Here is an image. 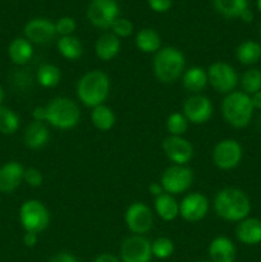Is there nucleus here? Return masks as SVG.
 Masks as SVG:
<instances>
[{
  "label": "nucleus",
  "instance_id": "8",
  "mask_svg": "<svg viewBox=\"0 0 261 262\" xmlns=\"http://www.w3.org/2000/svg\"><path fill=\"white\" fill-rule=\"evenodd\" d=\"M206 72L210 86L219 94H230L234 91L240 82L235 69L230 64L224 63V61L212 63Z\"/></svg>",
  "mask_w": 261,
  "mask_h": 262
},
{
  "label": "nucleus",
  "instance_id": "38",
  "mask_svg": "<svg viewBox=\"0 0 261 262\" xmlns=\"http://www.w3.org/2000/svg\"><path fill=\"white\" fill-rule=\"evenodd\" d=\"M148 7L156 13H165L171 8V0H147Z\"/></svg>",
  "mask_w": 261,
  "mask_h": 262
},
{
  "label": "nucleus",
  "instance_id": "11",
  "mask_svg": "<svg viewBox=\"0 0 261 262\" xmlns=\"http://www.w3.org/2000/svg\"><path fill=\"white\" fill-rule=\"evenodd\" d=\"M124 222L135 235L146 234L154 225L153 211L145 202H133L125 210Z\"/></svg>",
  "mask_w": 261,
  "mask_h": 262
},
{
  "label": "nucleus",
  "instance_id": "32",
  "mask_svg": "<svg viewBox=\"0 0 261 262\" xmlns=\"http://www.w3.org/2000/svg\"><path fill=\"white\" fill-rule=\"evenodd\" d=\"M19 128V117L7 106H0V133L14 135Z\"/></svg>",
  "mask_w": 261,
  "mask_h": 262
},
{
  "label": "nucleus",
  "instance_id": "46",
  "mask_svg": "<svg viewBox=\"0 0 261 262\" xmlns=\"http://www.w3.org/2000/svg\"><path fill=\"white\" fill-rule=\"evenodd\" d=\"M257 8H258V10L261 12V0H257Z\"/></svg>",
  "mask_w": 261,
  "mask_h": 262
},
{
  "label": "nucleus",
  "instance_id": "2",
  "mask_svg": "<svg viewBox=\"0 0 261 262\" xmlns=\"http://www.w3.org/2000/svg\"><path fill=\"white\" fill-rule=\"evenodd\" d=\"M214 210L220 219L230 223H240L248 217L251 201L245 191L234 187L220 189L214 199Z\"/></svg>",
  "mask_w": 261,
  "mask_h": 262
},
{
  "label": "nucleus",
  "instance_id": "6",
  "mask_svg": "<svg viewBox=\"0 0 261 262\" xmlns=\"http://www.w3.org/2000/svg\"><path fill=\"white\" fill-rule=\"evenodd\" d=\"M19 220L26 232H44L50 224V214L45 205L38 200H27L19 210Z\"/></svg>",
  "mask_w": 261,
  "mask_h": 262
},
{
  "label": "nucleus",
  "instance_id": "21",
  "mask_svg": "<svg viewBox=\"0 0 261 262\" xmlns=\"http://www.w3.org/2000/svg\"><path fill=\"white\" fill-rule=\"evenodd\" d=\"M120 40L113 32L102 33L95 43V54L102 61H110L119 54Z\"/></svg>",
  "mask_w": 261,
  "mask_h": 262
},
{
  "label": "nucleus",
  "instance_id": "5",
  "mask_svg": "<svg viewBox=\"0 0 261 262\" xmlns=\"http://www.w3.org/2000/svg\"><path fill=\"white\" fill-rule=\"evenodd\" d=\"M253 105L251 96L242 91H233L225 95L222 101V115L233 128H246L253 117Z\"/></svg>",
  "mask_w": 261,
  "mask_h": 262
},
{
  "label": "nucleus",
  "instance_id": "18",
  "mask_svg": "<svg viewBox=\"0 0 261 262\" xmlns=\"http://www.w3.org/2000/svg\"><path fill=\"white\" fill-rule=\"evenodd\" d=\"M209 257L211 262H234L237 257V248L232 239L219 235L210 242Z\"/></svg>",
  "mask_w": 261,
  "mask_h": 262
},
{
  "label": "nucleus",
  "instance_id": "43",
  "mask_svg": "<svg viewBox=\"0 0 261 262\" xmlns=\"http://www.w3.org/2000/svg\"><path fill=\"white\" fill-rule=\"evenodd\" d=\"M251 101H252L253 109L261 110V91L253 94L252 96H251Z\"/></svg>",
  "mask_w": 261,
  "mask_h": 262
},
{
  "label": "nucleus",
  "instance_id": "33",
  "mask_svg": "<svg viewBox=\"0 0 261 262\" xmlns=\"http://www.w3.org/2000/svg\"><path fill=\"white\" fill-rule=\"evenodd\" d=\"M174 252V243L168 237H159L151 243V253L153 257L159 260H166L170 257Z\"/></svg>",
  "mask_w": 261,
  "mask_h": 262
},
{
  "label": "nucleus",
  "instance_id": "14",
  "mask_svg": "<svg viewBox=\"0 0 261 262\" xmlns=\"http://www.w3.org/2000/svg\"><path fill=\"white\" fill-rule=\"evenodd\" d=\"M183 115L192 124H205L212 115V104L209 97L201 94L189 96L183 104Z\"/></svg>",
  "mask_w": 261,
  "mask_h": 262
},
{
  "label": "nucleus",
  "instance_id": "40",
  "mask_svg": "<svg viewBox=\"0 0 261 262\" xmlns=\"http://www.w3.org/2000/svg\"><path fill=\"white\" fill-rule=\"evenodd\" d=\"M38 241V235L36 233L26 232L23 235V243H25L26 247H35L36 243Z\"/></svg>",
  "mask_w": 261,
  "mask_h": 262
},
{
  "label": "nucleus",
  "instance_id": "36",
  "mask_svg": "<svg viewBox=\"0 0 261 262\" xmlns=\"http://www.w3.org/2000/svg\"><path fill=\"white\" fill-rule=\"evenodd\" d=\"M76 20L72 17H61L56 20L55 30L60 36H71L76 31Z\"/></svg>",
  "mask_w": 261,
  "mask_h": 262
},
{
  "label": "nucleus",
  "instance_id": "10",
  "mask_svg": "<svg viewBox=\"0 0 261 262\" xmlns=\"http://www.w3.org/2000/svg\"><path fill=\"white\" fill-rule=\"evenodd\" d=\"M119 15L117 0H92L87 8V18L95 27L100 30L112 28Z\"/></svg>",
  "mask_w": 261,
  "mask_h": 262
},
{
  "label": "nucleus",
  "instance_id": "30",
  "mask_svg": "<svg viewBox=\"0 0 261 262\" xmlns=\"http://www.w3.org/2000/svg\"><path fill=\"white\" fill-rule=\"evenodd\" d=\"M61 78V72L54 64H42L37 69V82L45 89L58 86Z\"/></svg>",
  "mask_w": 261,
  "mask_h": 262
},
{
  "label": "nucleus",
  "instance_id": "37",
  "mask_svg": "<svg viewBox=\"0 0 261 262\" xmlns=\"http://www.w3.org/2000/svg\"><path fill=\"white\" fill-rule=\"evenodd\" d=\"M23 181L28 184L30 187H33V188H37L42 184L44 177L42 173H41L38 169L36 168H28L25 169V174H23Z\"/></svg>",
  "mask_w": 261,
  "mask_h": 262
},
{
  "label": "nucleus",
  "instance_id": "42",
  "mask_svg": "<svg viewBox=\"0 0 261 262\" xmlns=\"http://www.w3.org/2000/svg\"><path fill=\"white\" fill-rule=\"evenodd\" d=\"M94 262H120V260L115 257L114 255H110V253H101L95 258Z\"/></svg>",
  "mask_w": 261,
  "mask_h": 262
},
{
  "label": "nucleus",
  "instance_id": "48",
  "mask_svg": "<svg viewBox=\"0 0 261 262\" xmlns=\"http://www.w3.org/2000/svg\"><path fill=\"white\" fill-rule=\"evenodd\" d=\"M260 35H261V28H260Z\"/></svg>",
  "mask_w": 261,
  "mask_h": 262
},
{
  "label": "nucleus",
  "instance_id": "26",
  "mask_svg": "<svg viewBox=\"0 0 261 262\" xmlns=\"http://www.w3.org/2000/svg\"><path fill=\"white\" fill-rule=\"evenodd\" d=\"M235 56L243 66H253L261 59V45L253 40L243 41L235 50Z\"/></svg>",
  "mask_w": 261,
  "mask_h": 262
},
{
  "label": "nucleus",
  "instance_id": "28",
  "mask_svg": "<svg viewBox=\"0 0 261 262\" xmlns=\"http://www.w3.org/2000/svg\"><path fill=\"white\" fill-rule=\"evenodd\" d=\"M58 50L67 60H77L83 54L82 42L76 36H61L58 41Z\"/></svg>",
  "mask_w": 261,
  "mask_h": 262
},
{
  "label": "nucleus",
  "instance_id": "27",
  "mask_svg": "<svg viewBox=\"0 0 261 262\" xmlns=\"http://www.w3.org/2000/svg\"><path fill=\"white\" fill-rule=\"evenodd\" d=\"M91 122L96 129L106 132L114 127L117 118H115L114 112L106 105H99L94 107L91 112Z\"/></svg>",
  "mask_w": 261,
  "mask_h": 262
},
{
  "label": "nucleus",
  "instance_id": "41",
  "mask_svg": "<svg viewBox=\"0 0 261 262\" xmlns=\"http://www.w3.org/2000/svg\"><path fill=\"white\" fill-rule=\"evenodd\" d=\"M148 192H150V194H153V196L158 197L160 196L161 193H164V189L163 187H161L160 182H154V183H151L150 186H148Z\"/></svg>",
  "mask_w": 261,
  "mask_h": 262
},
{
  "label": "nucleus",
  "instance_id": "7",
  "mask_svg": "<svg viewBox=\"0 0 261 262\" xmlns=\"http://www.w3.org/2000/svg\"><path fill=\"white\" fill-rule=\"evenodd\" d=\"M193 182V171L187 165H170L164 170L160 184L165 193L181 194L188 191Z\"/></svg>",
  "mask_w": 261,
  "mask_h": 262
},
{
  "label": "nucleus",
  "instance_id": "34",
  "mask_svg": "<svg viewBox=\"0 0 261 262\" xmlns=\"http://www.w3.org/2000/svg\"><path fill=\"white\" fill-rule=\"evenodd\" d=\"M188 124L183 113H171L166 119V130L170 136H183L188 129Z\"/></svg>",
  "mask_w": 261,
  "mask_h": 262
},
{
  "label": "nucleus",
  "instance_id": "31",
  "mask_svg": "<svg viewBox=\"0 0 261 262\" xmlns=\"http://www.w3.org/2000/svg\"><path fill=\"white\" fill-rule=\"evenodd\" d=\"M242 92L252 96L256 92L261 91V71L257 68H250L242 74L240 79Z\"/></svg>",
  "mask_w": 261,
  "mask_h": 262
},
{
  "label": "nucleus",
  "instance_id": "12",
  "mask_svg": "<svg viewBox=\"0 0 261 262\" xmlns=\"http://www.w3.org/2000/svg\"><path fill=\"white\" fill-rule=\"evenodd\" d=\"M151 242L143 235H130L120 246L122 262H151Z\"/></svg>",
  "mask_w": 261,
  "mask_h": 262
},
{
  "label": "nucleus",
  "instance_id": "35",
  "mask_svg": "<svg viewBox=\"0 0 261 262\" xmlns=\"http://www.w3.org/2000/svg\"><path fill=\"white\" fill-rule=\"evenodd\" d=\"M112 31L117 37H129L133 32V25L130 20L125 19V18H119L114 20L112 26Z\"/></svg>",
  "mask_w": 261,
  "mask_h": 262
},
{
  "label": "nucleus",
  "instance_id": "17",
  "mask_svg": "<svg viewBox=\"0 0 261 262\" xmlns=\"http://www.w3.org/2000/svg\"><path fill=\"white\" fill-rule=\"evenodd\" d=\"M25 168L18 161H8L0 168V192L10 193L20 186Z\"/></svg>",
  "mask_w": 261,
  "mask_h": 262
},
{
  "label": "nucleus",
  "instance_id": "1",
  "mask_svg": "<svg viewBox=\"0 0 261 262\" xmlns=\"http://www.w3.org/2000/svg\"><path fill=\"white\" fill-rule=\"evenodd\" d=\"M32 117L36 122H46L54 128L68 130L78 124L81 112L73 100L68 97H55L45 106L35 107Z\"/></svg>",
  "mask_w": 261,
  "mask_h": 262
},
{
  "label": "nucleus",
  "instance_id": "20",
  "mask_svg": "<svg viewBox=\"0 0 261 262\" xmlns=\"http://www.w3.org/2000/svg\"><path fill=\"white\" fill-rule=\"evenodd\" d=\"M49 140H50V133H49L45 123L33 120L32 123H30L26 127L25 135H23V142L31 150L42 148L49 142Z\"/></svg>",
  "mask_w": 261,
  "mask_h": 262
},
{
  "label": "nucleus",
  "instance_id": "47",
  "mask_svg": "<svg viewBox=\"0 0 261 262\" xmlns=\"http://www.w3.org/2000/svg\"><path fill=\"white\" fill-rule=\"evenodd\" d=\"M199 262H211V261H199Z\"/></svg>",
  "mask_w": 261,
  "mask_h": 262
},
{
  "label": "nucleus",
  "instance_id": "25",
  "mask_svg": "<svg viewBox=\"0 0 261 262\" xmlns=\"http://www.w3.org/2000/svg\"><path fill=\"white\" fill-rule=\"evenodd\" d=\"M136 46L145 54H156L161 49V37L153 28H142L136 35Z\"/></svg>",
  "mask_w": 261,
  "mask_h": 262
},
{
  "label": "nucleus",
  "instance_id": "15",
  "mask_svg": "<svg viewBox=\"0 0 261 262\" xmlns=\"http://www.w3.org/2000/svg\"><path fill=\"white\" fill-rule=\"evenodd\" d=\"M163 150L176 165H187L193 158V146L183 136H168L163 142Z\"/></svg>",
  "mask_w": 261,
  "mask_h": 262
},
{
  "label": "nucleus",
  "instance_id": "3",
  "mask_svg": "<svg viewBox=\"0 0 261 262\" xmlns=\"http://www.w3.org/2000/svg\"><path fill=\"white\" fill-rule=\"evenodd\" d=\"M110 92V79L101 71H90L77 83V96L87 107H96L106 101Z\"/></svg>",
  "mask_w": 261,
  "mask_h": 262
},
{
  "label": "nucleus",
  "instance_id": "29",
  "mask_svg": "<svg viewBox=\"0 0 261 262\" xmlns=\"http://www.w3.org/2000/svg\"><path fill=\"white\" fill-rule=\"evenodd\" d=\"M214 5L225 18H240L248 9V0H214Z\"/></svg>",
  "mask_w": 261,
  "mask_h": 262
},
{
  "label": "nucleus",
  "instance_id": "23",
  "mask_svg": "<svg viewBox=\"0 0 261 262\" xmlns=\"http://www.w3.org/2000/svg\"><path fill=\"white\" fill-rule=\"evenodd\" d=\"M8 55L15 66H25L33 56L32 43L26 37L14 38L8 48Z\"/></svg>",
  "mask_w": 261,
  "mask_h": 262
},
{
  "label": "nucleus",
  "instance_id": "22",
  "mask_svg": "<svg viewBox=\"0 0 261 262\" xmlns=\"http://www.w3.org/2000/svg\"><path fill=\"white\" fill-rule=\"evenodd\" d=\"M154 207L158 216L164 222H173L179 216V202H177L174 196L165 192L155 197Z\"/></svg>",
  "mask_w": 261,
  "mask_h": 262
},
{
  "label": "nucleus",
  "instance_id": "45",
  "mask_svg": "<svg viewBox=\"0 0 261 262\" xmlns=\"http://www.w3.org/2000/svg\"><path fill=\"white\" fill-rule=\"evenodd\" d=\"M4 97H5V92L4 90H3V87L0 86V106H2L3 101H4Z\"/></svg>",
  "mask_w": 261,
  "mask_h": 262
},
{
  "label": "nucleus",
  "instance_id": "16",
  "mask_svg": "<svg viewBox=\"0 0 261 262\" xmlns=\"http://www.w3.org/2000/svg\"><path fill=\"white\" fill-rule=\"evenodd\" d=\"M23 32L31 43H37V45H45L53 41L54 37L58 35L55 30V23L46 18L31 19L30 22L26 23Z\"/></svg>",
  "mask_w": 261,
  "mask_h": 262
},
{
  "label": "nucleus",
  "instance_id": "39",
  "mask_svg": "<svg viewBox=\"0 0 261 262\" xmlns=\"http://www.w3.org/2000/svg\"><path fill=\"white\" fill-rule=\"evenodd\" d=\"M49 262H78V260L69 252H59L54 255Z\"/></svg>",
  "mask_w": 261,
  "mask_h": 262
},
{
  "label": "nucleus",
  "instance_id": "4",
  "mask_svg": "<svg viewBox=\"0 0 261 262\" xmlns=\"http://www.w3.org/2000/svg\"><path fill=\"white\" fill-rule=\"evenodd\" d=\"M154 73L161 83H174L184 73L186 58L174 46L161 48L154 56Z\"/></svg>",
  "mask_w": 261,
  "mask_h": 262
},
{
  "label": "nucleus",
  "instance_id": "24",
  "mask_svg": "<svg viewBox=\"0 0 261 262\" xmlns=\"http://www.w3.org/2000/svg\"><path fill=\"white\" fill-rule=\"evenodd\" d=\"M182 83H183L184 89L191 94H200L209 83L207 72L201 67H191L184 71L183 76H182Z\"/></svg>",
  "mask_w": 261,
  "mask_h": 262
},
{
  "label": "nucleus",
  "instance_id": "9",
  "mask_svg": "<svg viewBox=\"0 0 261 262\" xmlns=\"http://www.w3.org/2000/svg\"><path fill=\"white\" fill-rule=\"evenodd\" d=\"M243 150L240 142L233 138L222 140L212 150V161L220 170H232L240 165Z\"/></svg>",
  "mask_w": 261,
  "mask_h": 262
},
{
  "label": "nucleus",
  "instance_id": "19",
  "mask_svg": "<svg viewBox=\"0 0 261 262\" xmlns=\"http://www.w3.org/2000/svg\"><path fill=\"white\" fill-rule=\"evenodd\" d=\"M235 237L246 246H256L261 243V220L256 217H246L238 223Z\"/></svg>",
  "mask_w": 261,
  "mask_h": 262
},
{
  "label": "nucleus",
  "instance_id": "44",
  "mask_svg": "<svg viewBox=\"0 0 261 262\" xmlns=\"http://www.w3.org/2000/svg\"><path fill=\"white\" fill-rule=\"evenodd\" d=\"M240 18L243 20V22L251 23L253 20V13L251 12V9H246L245 12H243L242 14H241Z\"/></svg>",
  "mask_w": 261,
  "mask_h": 262
},
{
  "label": "nucleus",
  "instance_id": "13",
  "mask_svg": "<svg viewBox=\"0 0 261 262\" xmlns=\"http://www.w3.org/2000/svg\"><path fill=\"white\" fill-rule=\"evenodd\" d=\"M209 209V200L205 194L200 192H191L179 202V216L189 223L201 222L206 217Z\"/></svg>",
  "mask_w": 261,
  "mask_h": 262
}]
</instances>
